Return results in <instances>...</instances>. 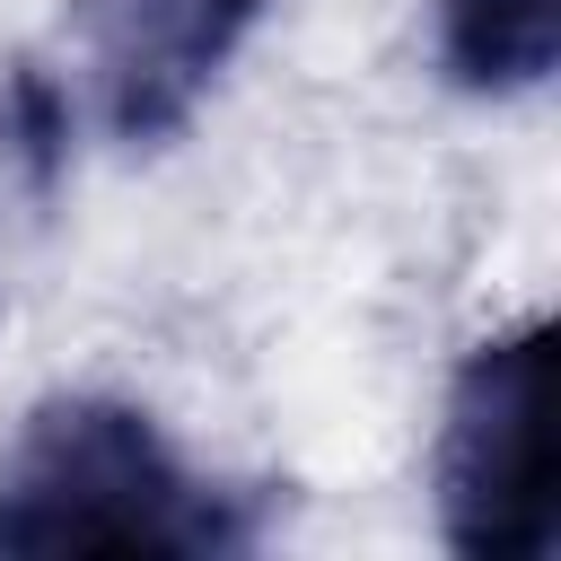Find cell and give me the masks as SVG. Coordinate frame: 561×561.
Returning <instances> with one entry per match:
<instances>
[{"label": "cell", "mask_w": 561, "mask_h": 561, "mask_svg": "<svg viewBox=\"0 0 561 561\" xmlns=\"http://www.w3.org/2000/svg\"><path fill=\"white\" fill-rule=\"evenodd\" d=\"M245 508L184 473L149 412L53 394L0 456V552H237Z\"/></svg>", "instance_id": "6da1fadb"}, {"label": "cell", "mask_w": 561, "mask_h": 561, "mask_svg": "<svg viewBox=\"0 0 561 561\" xmlns=\"http://www.w3.org/2000/svg\"><path fill=\"white\" fill-rule=\"evenodd\" d=\"M438 526L473 561H535L552 543V324L482 342L447 386Z\"/></svg>", "instance_id": "7a4b0ae2"}, {"label": "cell", "mask_w": 561, "mask_h": 561, "mask_svg": "<svg viewBox=\"0 0 561 561\" xmlns=\"http://www.w3.org/2000/svg\"><path fill=\"white\" fill-rule=\"evenodd\" d=\"M263 0H70V35L96 88V123L131 149L184 131Z\"/></svg>", "instance_id": "3957f363"}, {"label": "cell", "mask_w": 561, "mask_h": 561, "mask_svg": "<svg viewBox=\"0 0 561 561\" xmlns=\"http://www.w3.org/2000/svg\"><path fill=\"white\" fill-rule=\"evenodd\" d=\"M438 53L473 96L543 88L561 61V0H438Z\"/></svg>", "instance_id": "277c9868"}]
</instances>
